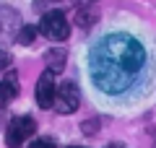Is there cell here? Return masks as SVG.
<instances>
[{
	"mask_svg": "<svg viewBox=\"0 0 156 148\" xmlns=\"http://www.w3.org/2000/svg\"><path fill=\"white\" fill-rule=\"evenodd\" d=\"M146 65V49L135 37L112 31L91 47V81L104 93H122L138 81Z\"/></svg>",
	"mask_w": 156,
	"mask_h": 148,
	"instance_id": "obj_1",
	"label": "cell"
},
{
	"mask_svg": "<svg viewBox=\"0 0 156 148\" xmlns=\"http://www.w3.org/2000/svg\"><path fill=\"white\" fill-rule=\"evenodd\" d=\"M34 132H37V122H34V117H26V115L13 117L11 125H8V130H5V143H8V148H21L23 143L34 135Z\"/></svg>",
	"mask_w": 156,
	"mask_h": 148,
	"instance_id": "obj_2",
	"label": "cell"
},
{
	"mask_svg": "<svg viewBox=\"0 0 156 148\" xmlns=\"http://www.w3.org/2000/svg\"><path fill=\"white\" fill-rule=\"evenodd\" d=\"M39 31L44 34L47 39H52V42H65V39L70 37V23H68V18L62 16L60 11H50V13L42 16Z\"/></svg>",
	"mask_w": 156,
	"mask_h": 148,
	"instance_id": "obj_3",
	"label": "cell"
},
{
	"mask_svg": "<svg viewBox=\"0 0 156 148\" xmlns=\"http://www.w3.org/2000/svg\"><path fill=\"white\" fill-rule=\"evenodd\" d=\"M78 104H81V91H78V86L73 81H65L57 86L55 91V109L60 112V115H70V112L78 109Z\"/></svg>",
	"mask_w": 156,
	"mask_h": 148,
	"instance_id": "obj_4",
	"label": "cell"
},
{
	"mask_svg": "<svg viewBox=\"0 0 156 148\" xmlns=\"http://www.w3.org/2000/svg\"><path fill=\"white\" fill-rule=\"evenodd\" d=\"M55 91H57V83H55V73L47 68L42 76H39L37 86H34V99L42 109H52L55 104Z\"/></svg>",
	"mask_w": 156,
	"mask_h": 148,
	"instance_id": "obj_5",
	"label": "cell"
},
{
	"mask_svg": "<svg viewBox=\"0 0 156 148\" xmlns=\"http://www.w3.org/2000/svg\"><path fill=\"white\" fill-rule=\"evenodd\" d=\"M18 91H21V83H18L16 73L8 70L5 76H3V81H0V101H3V104H8L11 99L18 96Z\"/></svg>",
	"mask_w": 156,
	"mask_h": 148,
	"instance_id": "obj_6",
	"label": "cell"
},
{
	"mask_svg": "<svg viewBox=\"0 0 156 148\" xmlns=\"http://www.w3.org/2000/svg\"><path fill=\"white\" fill-rule=\"evenodd\" d=\"M65 60H68V52L60 49V47H52V49L44 52V65L50 68L52 73H60L62 68H65Z\"/></svg>",
	"mask_w": 156,
	"mask_h": 148,
	"instance_id": "obj_7",
	"label": "cell"
},
{
	"mask_svg": "<svg viewBox=\"0 0 156 148\" xmlns=\"http://www.w3.org/2000/svg\"><path fill=\"white\" fill-rule=\"evenodd\" d=\"M78 8H81V11L76 13V23H78L81 29H89L91 23L96 21V13H94V8H91V3H89V5H78Z\"/></svg>",
	"mask_w": 156,
	"mask_h": 148,
	"instance_id": "obj_8",
	"label": "cell"
},
{
	"mask_svg": "<svg viewBox=\"0 0 156 148\" xmlns=\"http://www.w3.org/2000/svg\"><path fill=\"white\" fill-rule=\"evenodd\" d=\"M34 37H37V26H21L16 34V42L18 44H31Z\"/></svg>",
	"mask_w": 156,
	"mask_h": 148,
	"instance_id": "obj_9",
	"label": "cell"
},
{
	"mask_svg": "<svg viewBox=\"0 0 156 148\" xmlns=\"http://www.w3.org/2000/svg\"><path fill=\"white\" fill-rule=\"evenodd\" d=\"M29 148H57V146H55L52 140H47V138H37V140H34Z\"/></svg>",
	"mask_w": 156,
	"mask_h": 148,
	"instance_id": "obj_10",
	"label": "cell"
},
{
	"mask_svg": "<svg viewBox=\"0 0 156 148\" xmlns=\"http://www.w3.org/2000/svg\"><path fill=\"white\" fill-rule=\"evenodd\" d=\"M5 68H11V55L5 49H0V70H5Z\"/></svg>",
	"mask_w": 156,
	"mask_h": 148,
	"instance_id": "obj_11",
	"label": "cell"
},
{
	"mask_svg": "<svg viewBox=\"0 0 156 148\" xmlns=\"http://www.w3.org/2000/svg\"><path fill=\"white\" fill-rule=\"evenodd\" d=\"M76 5H89V3H96V0H73Z\"/></svg>",
	"mask_w": 156,
	"mask_h": 148,
	"instance_id": "obj_12",
	"label": "cell"
},
{
	"mask_svg": "<svg viewBox=\"0 0 156 148\" xmlns=\"http://www.w3.org/2000/svg\"><path fill=\"white\" fill-rule=\"evenodd\" d=\"M107 148H128V146H120V143H109Z\"/></svg>",
	"mask_w": 156,
	"mask_h": 148,
	"instance_id": "obj_13",
	"label": "cell"
},
{
	"mask_svg": "<svg viewBox=\"0 0 156 148\" xmlns=\"http://www.w3.org/2000/svg\"><path fill=\"white\" fill-rule=\"evenodd\" d=\"M68 148H83V146H68Z\"/></svg>",
	"mask_w": 156,
	"mask_h": 148,
	"instance_id": "obj_14",
	"label": "cell"
},
{
	"mask_svg": "<svg viewBox=\"0 0 156 148\" xmlns=\"http://www.w3.org/2000/svg\"><path fill=\"white\" fill-rule=\"evenodd\" d=\"M154 148H156V146H154Z\"/></svg>",
	"mask_w": 156,
	"mask_h": 148,
	"instance_id": "obj_15",
	"label": "cell"
}]
</instances>
